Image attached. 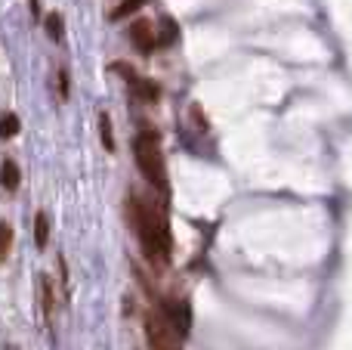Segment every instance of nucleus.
Instances as JSON below:
<instances>
[{"mask_svg": "<svg viewBox=\"0 0 352 350\" xmlns=\"http://www.w3.org/2000/svg\"><path fill=\"white\" fill-rule=\"evenodd\" d=\"M127 217H130V227H133L142 251H146V258L152 260V264L164 267L167 260H170V233H167V220L158 211V205H152V202H146V198H140L136 192H130Z\"/></svg>", "mask_w": 352, "mask_h": 350, "instance_id": "1", "label": "nucleus"}, {"mask_svg": "<svg viewBox=\"0 0 352 350\" xmlns=\"http://www.w3.org/2000/svg\"><path fill=\"white\" fill-rule=\"evenodd\" d=\"M133 161L140 167V174L146 177V183L155 192L167 189V171H164V152H161V136L152 127L140 130L133 136Z\"/></svg>", "mask_w": 352, "mask_h": 350, "instance_id": "2", "label": "nucleus"}, {"mask_svg": "<svg viewBox=\"0 0 352 350\" xmlns=\"http://www.w3.org/2000/svg\"><path fill=\"white\" fill-rule=\"evenodd\" d=\"M142 329H146L148 350H182V335L176 332V326L167 320V313H155L148 310L142 316Z\"/></svg>", "mask_w": 352, "mask_h": 350, "instance_id": "3", "label": "nucleus"}, {"mask_svg": "<svg viewBox=\"0 0 352 350\" xmlns=\"http://www.w3.org/2000/svg\"><path fill=\"white\" fill-rule=\"evenodd\" d=\"M127 34H130V43H133L140 53H152V50L158 47V34H155L148 19H136V22L127 28Z\"/></svg>", "mask_w": 352, "mask_h": 350, "instance_id": "4", "label": "nucleus"}, {"mask_svg": "<svg viewBox=\"0 0 352 350\" xmlns=\"http://www.w3.org/2000/svg\"><path fill=\"white\" fill-rule=\"evenodd\" d=\"M121 72L127 74V81H130V87H133V93L140 99H146V103H155V99H158V87L152 84V81H146V78H136L133 72H130V68H124L121 65Z\"/></svg>", "mask_w": 352, "mask_h": 350, "instance_id": "5", "label": "nucleus"}, {"mask_svg": "<svg viewBox=\"0 0 352 350\" xmlns=\"http://www.w3.org/2000/svg\"><path fill=\"white\" fill-rule=\"evenodd\" d=\"M19 180H22V174H19V165L12 158H6L3 165H0V186H3L6 192H16L19 189Z\"/></svg>", "mask_w": 352, "mask_h": 350, "instance_id": "6", "label": "nucleus"}, {"mask_svg": "<svg viewBox=\"0 0 352 350\" xmlns=\"http://www.w3.org/2000/svg\"><path fill=\"white\" fill-rule=\"evenodd\" d=\"M37 291H41V304H43V316H53V307H56V291H53V279L50 276H41L37 279Z\"/></svg>", "mask_w": 352, "mask_h": 350, "instance_id": "7", "label": "nucleus"}, {"mask_svg": "<svg viewBox=\"0 0 352 350\" xmlns=\"http://www.w3.org/2000/svg\"><path fill=\"white\" fill-rule=\"evenodd\" d=\"M47 242H50V217L43 214V211H37L34 214V245L47 248Z\"/></svg>", "mask_w": 352, "mask_h": 350, "instance_id": "8", "label": "nucleus"}, {"mask_svg": "<svg viewBox=\"0 0 352 350\" xmlns=\"http://www.w3.org/2000/svg\"><path fill=\"white\" fill-rule=\"evenodd\" d=\"M148 0H118L115 6H111V12H109V19H124V16H130V12H136L140 6H146Z\"/></svg>", "mask_w": 352, "mask_h": 350, "instance_id": "9", "label": "nucleus"}, {"mask_svg": "<svg viewBox=\"0 0 352 350\" xmlns=\"http://www.w3.org/2000/svg\"><path fill=\"white\" fill-rule=\"evenodd\" d=\"M99 136H102V149L115 152V136H111V118L105 112H99Z\"/></svg>", "mask_w": 352, "mask_h": 350, "instance_id": "10", "label": "nucleus"}, {"mask_svg": "<svg viewBox=\"0 0 352 350\" xmlns=\"http://www.w3.org/2000/svg\"><path fill=\"white\" fill-rule=\"evenodd\" d=\"M19 127H22L19 115H12V112L0 115V140H10V136H16V134H19Z\"/></svg>", "mask_w": 352, "mask_h": 350, "instance_id": "11", "label": "nucleus"}, {"mask_svg": "<svg viewBox=\"0 0 352 350\" xmlns=\"http://www.w3.org/2000/svg\"><path fill=\"white\" fill-rule=\"evenodd\" d=\"M10 248H12V229L6 220H0V264L10 258Z\"/></svg>", "mask_w": 352, "mask_h": 350, "instance_id": "12", "label": "nucleus"}, {"mask_svg": "<svg viewBox=\"0 0 352 350\" xmlns=\"http://www.w3.org/2000/svg\"><path fill=\"white\" fill-rule=\"evenodd\" d=\"M43 25H47V31H50V37H53L56 43H62V19H59V12H47V19H43Z\"/></svg>", "mask_w": 352, "mask_h": 350, "instance_id": "13", "label": "nucleus"}, {"mask_svg": "<svg viewBox=\"0 0 352 350\" xmlns=\"http://www.w3.org/2000/svg\"><path fill=\"white\" fill-rule=\"evenodd\" d=\"M59 93H62V99H68V72L65 68L59 72Z\"/></svg>", "mask_w": 352, "mask_h": 350, "instance_id": "14", "label": "nucleus"}, {"mask_svg": "<svg viewBox=\"0 0 352 350\" xmlns=\"http://www.w3.org/2000/svg\"><path fill=\"white\" fill-rule=\"evenodd\" d=\"M31 3V16H34V22H41V3L37 0H28Z\"/></svg>", "mask_w": 352, "mask_h": 350, "instance_id": "15", "label": "nucleus"}]
</instances>
